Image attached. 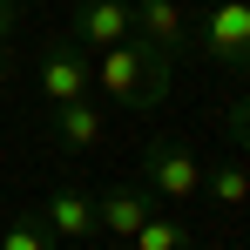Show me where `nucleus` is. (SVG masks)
<instances>
[{"mask_svg": "<svg viewBox=\"0 0 250 250\" xmlns=\"http://www.w3.org/2000/svg\"><path fill=\"white\" fill-rule=\"evenodd\" d=\"M169 68H176V54H163V47L142 41V34H128V41L95 54V88L108 102H122V108L142 115V108H163L169 102Z\"/></svg>", "mask_w": 250, "mask_h": 250, "instance_id": "1", "label": "nucleus"}, {"mask_svg": "<svg viewBox=\"0 0 250 250\" xmlns=\"http://www.w3.org/2000/svg\"><path fill=\"white\" fill-rule=\"evenodd\" d=\"M156 203H189V196H203V163H196V149L183 142V135H149L142 142V176H135Z\"/></svg>", "mask_w": 250, "mask_h": 250, "instance_id": "2", "label": "nucleus"}, {"mask_svg": "<svg viewBox=\"0 0 250 250\" xmlns=\"http://www.w3.org/2000/svg\"><path fill=\"white\" fill-rule=\"evenodd\" d=\"M203 54L230 75H250V0H216L203 14Z\"/></svg>", "mask_w": 250, "mask_h": 250, "instance_id": "3", "label": "nucleus"}, {"mask_svg": "<svg viewBox=\"0 0 250 250\" xmlns=\"http://www.w3.org/2000/svg\"><path fill=\"white\" fill-rule=\"evenodd\" d=\"M34 88H41V102L54 108V102H82L88 88H95V54L88 47H75L68 34L41 54V68H34Z\"/></svg>", "mask_w": 250, "mask_h": 250, "instance_id": "4", "label": "nucleus"}, {"mask_svg": "<svg viewBox=\"0 0 250 250\" xmlns=\"http://www.w3.org/2000/svg\"><path fill=\"white\" fill-rule=\"evenodd\" d=\"M135 34V14H128V0H82L75 7V21H68V41L88 47V54H102V47H115Z\"/></svg>", "mask_w": 250, "mask_h": 250, "instance_id": "5", "label": "nucleus"}, {"mask_svg": "<svg viewBox=\"0 0 250 250\" xmlns=\"http://www.w3.org/2000/svg\"><path fill=\"white\" fill-rule=\"evenodd\" d=\"M149 209H156V196H149L142 183H108V189L95 196V230H108L115 244H128V237L142 230Z\"/></svg>", "mask_w": 250, "mask_h": 250, "instance_id": "6", "label": "nucleus"}, {"mask_svg": "<svg viewBox=\"0 0 250 250\" xmlns=\"http://www.w3.org/2000/svg\"><path fill=\"white\" fill-rule=\"evenodd\" d=\"M128 14H135V34L156 41L163 54H183V47L196 41V34H189V14H183L176 0H128Z\"/></svg>", "mask_w": 250, "mask_h": 250, "instance_id": "7", "label": "nucleus"}, {"mask_svg": "<svg viewBox=\"0 0 250 250\" xmlns=\"http://www.w3.org/2000/svg\"><path fill=\"white\" fill-rule=\"evenodd\" d=\"M41 223L54 230V244H68V237H95V196L75 189V183H54L41 203Z\"/></svg>", "mask_w": 250, "mask_h": 250, "instance_id": "8", "label": "nucleus"}, {"mask_svg": "<svg viewBox=\"0 0 250 250\" xmlns=\"http://www.w3.org/2000/svg\"><path fill=\"white\" fill-rule=\"evenodd\" d=\"M47 128H54V142H61V149H95V142H102V135H108V122H102V108H95V102H54V108H47Z\"/></svg>", "mask_w": 250, "mask_h": 250, "instance_id": "9", "label": "nucleus"}, {"mask_svg": "<svg viewBox=\"0 0 250 250\" xmlns=\"http://www.w3.org/2000/svg\"><path fill=\"white\" fill-rule=\"evenodd\" d=\"M122 250H196V237H189V223H183V216L149 209V216H142V230H135Z\"/></svg>", "mask_w": 250, "mask_h": 250, "instance_id": "10", "label": "nucleus"}, {"mask_svg": "<svg viewBox=\"0 0 250 250\" xmlns=\"http://www.w3.org/2000/svg\"><path fill=\"white\" fill-rule=\"evenodd\" d=\"M203 196H209V203H223V209H244V203H250V169H244V163L203 169Z\"/></svg>", "mask_w": 250, "mask_h": 250, "instance_id": "11", "label": "nucleus"}, {"mask_svg": "<svg viewBox=\"0 0 250 250\" xmlns=\"http://www.w3.org/2000/svg\"><path fill=\"white\" fill-rule=\"evenodd\" d=\"M0 250H54V230H47L41 216H14L0 230Z\"/></svg>", "mask_w": 250, "mask_h": 250, "instance_id": "12", "label": "nucleus"}, {"mask_svg": "<svg viewBox=\"0 0 250 250\" xmlns=\"http://www.w3.org/2000/svg\"><path fill=\"white\" fill-rule=\"evenodd\" d=\"M223 122H230V142H237V149H250V88L230 102V115H223Z\"/></svg>", "mask_w": 250, "mask_h": 250, "instance_id": "13", "label": "nucleus"}, {"mask_svg": "<svg viewBox=\"0 0 250 250\" xmlns=\"http://www.w3.org/2000/svg\"><path fill=\"white\" fill-rule=\"evenodd\" d=\"M21 21H27V0H0V41H14Z\"/></svg>", "mask_w": 250, "mask_h": 250, "instance_id": "14", "label": "nucleus"}, {"mask_svg": "<svg viewBox=\"0 0 250 250\" xmlns=\"http://www.w3.org/2000/svg\"><path fill=\"white\" fill-rule=\"evenodd\" d=\"M14 75V41H0V82Z\"/></svg>", "mask_w": 250, "mask_h": 250, "instance_id": "15", "label": "nucleus"}]
</instances>
